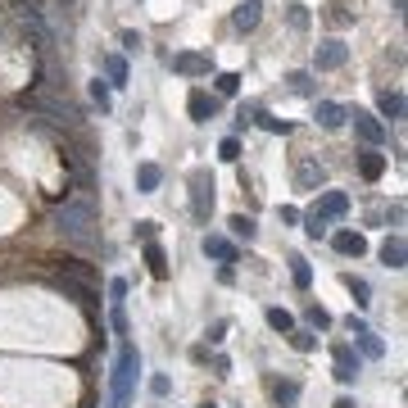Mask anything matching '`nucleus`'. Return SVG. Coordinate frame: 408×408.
I'll return each mask as SVG.
<instances>
[{
    "label": "nucleus",
    "mask_w": 408,
    "mask_h": 408,
    "mask_svg": "<svg viewBox=\"0 0 408 408\" xmlns=\"http://www.w3.org/2000/svg\"><path fill=\"white\" fill-rule=\"evenodd\" d=\"M51 222H55L59 236H64L68 245H78V250L100 245V209H95V195H91V191L68 195V200L51 214Z\"/></svg>",
    "instance_id": "obj_1"
},
{
    "label": "nucleus",
    "mask_w": 408,
    "mask_h": 408,
    "mask_svg": "<svg viewBox=\"0 0 408 408\" xmlns=\"http://www.w3.org/2000/svg\"><path fill=\"white\" fill-rule=\"evenodd\" d=\"M136 372H141V354H136V345H132V340H118L114 377H109V408H127V404H132Z\"/></svg>",
    "instance_id": "obj_2"
},
{
    "label": "nucleus",
    "mask_w": 408,
    "mask_h": 408,
    "mask_svg": "<svg viewBox=\"0 0 408 408\" xmlns=\"http://www.w3.org/2000/svg\"><path fill=\"white\" fill-rule=\"evenodd\" d=\"M209 214H214V172L195 168L191 172V218L209 222Z\"/></svg>",
    "instance_id": "obj_3"
},
{
    "label": "nucleus",
    "mask_w": 408,
    "mask_h": 408,
    "mask_svg": "<svg viewBox=\"0 0 408 408\" xmlns=\"http://www.w3.org/2000/svg\"><path fill=\"white\" fill-rule=\"evenodd\" d=\"M55 291H59V295H68V300H78V304L86 308V313H95V304H100L95 286H86V281L68 277V272H55Z\"/></svg>",
    "instance_id": "obj_4"
},
{
    "label": "nucleus",
    "mask_w": 408,
    "mask_h": 408,
    "mask_svg": "<svg viewBox=\"0 0 408 408\" xmlns=\"http://www.w3.org/2000/svg\"><path fill=\"white\" fill-rule=\"evenodd\" d=\"M345 118H354V132L363 136V141L372 145V150H377L381 141H386V122H381V118H372L367 109H345Z\"/></svg>",
    "instance_id": "obj_5"
},
{
    "label": "nucleus",
    "mask_w": 408,
    "mask_h": 408,
    "mask_svg": "<svg viewBox=\"0 0 408 408\" xmlns=\"http://www.w3.org/2000/svg\"><path fill=\"white\" fill-rule=\"evenodd\" d=\"M345 59H350V46L345 41H323L313 51V68L318 73H336V68H345Z\"/></svg>",
    "instance_id": "obj_6"
},
{
    "label": "nucleus",
    "mask_w": 408,
    "mask_h": 408,
    "mask_svg": "<svg viewBox=\"0 0 408 408\" xmlns=\"http://www.w3.org/2000/svg\"><path fill=\"white\" fill-rule=\"evenodd\" d=\"M331 358H336V372H331V377H336L340 381V386H350V381L358 377V354H354V345H331Z\"/></svg>",
    "instance_id": "obj_7"
},
{
    "label": "nucleus",
    "mask_w": 408,
    "mask_h": 408,
    "mask_svg": "<svg viewBox=\"0 0 408 408\" xmlns=\"http://www.w3.org/2000/svg\"><path fill=\"white\" fill-rule=\"evenodd\" d=\"M313 214L318 218H345V214H350V195H345V191H323V195H318V204H313Z\"/></svg>",
    "instance_id": "obj_8"
},
{
    "label": "nucleus",
    "mask_w": 408,
    "mask_h": 408,
    "mask_svg": "<svg viewBox=\"0 0 408 408\" xmlns=\"http://www.w3.org/2000/svg\"><path fill=\"white\" fill-rule=\"evenodd\" d=\"M187 109H191V118H195V122H209V118L218 114V95H209V91H200V86H195L191 100H187Z\"/></svg>",
    "instance_id": "obj_9"
},
{
    "label": "nucleus",
    "mask_w": 408,
    "mask_h": 408,
    "mask_svg": "<svg viewBox=\"0 0 408 408\" xmlns=\"http://www.w3.org/2000/svg\"><path fill=\"white\" fill-rule=\"evenodd\" d=\"M358 172H363L367 182H381V172H386V155L372 150V145H367V150H358Z\"/></svg>",
    "instance_id": "obj_10"
},
{
    "label": "nucleus",
    "mask_w": 408,
    "mask_h": 408,
    "mask_svg": "<svg viewBox=\"0 0 408 408\" xmlns=\"http://www.w3.org/2000/svg\"><path fill=\"white\" fill-rule=\"evenodd\" d=\"M323 177H327V172H323V164H313V159H304V164L295 168V187H300V191H318V187H323Z\"/></svg>",
    "instance_id": "obj_11"
},
{
    "label": "nucleus",
    "mask_w": 408,
    "mask_h": 408,
    "mask_svg": "<svg viewBox=\"0 0 408 408\" xmlns=\"http://www.w3.org/2000/svg\"><path fill=\"white\" fill-rule=\"evenodd\" d=\"M404 258H408V250H404V236H399V231L381 241V263H386V268L399 272V268H404Z\"/></svg>",
    "instance_id": "obj_12"
},
{
    "label": "nucleus",
    "mask_w": 408,
    "mask_h": 408,
    "mask_svg": "<svg viewBox=\"0 0 408 408\" xmlns=\"http://www.w3.org/2000/svg\"><path fill=\"white\" fill-rule=\"evenodd\" d=\"M272 399H277V408H295V404H300V381H295V377L272 381Z\"/></svg>",
    "instance_id": "obj_13"
},
{
    "label": "nucleus",
    "mask_w": 408,
    "mask_h": 408,
    "mask_svg": "<svg viewBox=\"0 0 408 408\" xmlns=\"http://www.w3.org/2000/svg\"><path fill=\"white\" fill-rule=\"evenodd\" d=\"M172 73H182V78H204L209 59L204 55H172Z\"/></svg>",
    "instance_id": "obj_14"
},
{
    "label": "nucleus",
    "mask_w": 408,
    "mask_h": 408,
    "mask_svg": "<svg viewBox=\"0 0 408 408\" xmlns=\"http://www.w3.org/2000/svg\"><path fill=\"white\" fill-rule=\"evenodd\" d=\"M159 182H164V168H159V164H141V168H136V191H141V195H155Z\"/></svg>",
    "instance_id": "obj_15"
},
{
    "label": "nucleus",
    "mask_w": 408,
    "mask_h": 408,
    "mask_svg": "<svg viewBox=\"0 0 408 408\" xmlns=\"http://www.w3.org/2000/svg\"><path fill=\"white\" fill-rule=\"evenodd\" d=\"M204 254L218 258V263H236V245L227 236H204Z\"/></svg>",
    "instance_id": "obj_16"
},
{
    "label": "nucleus",
    "mask_w": 408,
    "mask_h": 408,
    "mask_svg": "<svg viewBox=\"0 0 408 408\" xmlns=\"http://www.w3.org/2000/svg\"><path fill=\"white\" fill-rule=\"evenodd\" d=\"M331 245H336L340 254H367V241H363V231H336V236H331Z\"/></svg>",
    "instance_id": "obj_17"
},
{
    "label": "nucleus",
    "mask_w": 408,
    "mask_h": 408,
    "mask_svg": "<svg viewBox=\"0 0 408 408\" xmlns=\"http://www.w3.org/2000/svg\"><path fill=\"white\" fill-rule=\"evenodd\" d=\"M318 122H323L327 132H336L340 122H345V105H336V100H318V114H313Z\"/></svg>",
    "instance_id": "obj_18"
},
{
    "label": "nucleus",
    "mask_w": 408,
    "mask_h": 408,
    "mask_svg": "<svg viewBox=\"0 0 408 408\" xmlns=\"http://www.w3.org/2000/svg\"><path fill=\"white\" fill-rule=\"evenodd\" d=\"M377 109H381V118L399 122V118H404V95H399V91H381V95H377Z\"/></svg>",
    "instance_id": "obj_19"
},
{
    "label": "nucleus",
    "mask_w": 408,
    "mask_h": 408,
    "mask_svg": "<svg viewBox=\"0 0 408 408\" xmlns=\"http://www.w3.org/2000/svg\"><path fill=\"white\" fill-rule=\"evenodd\" d=\"M340 281H345V291L354 295V304H358V308H367V304H372V286H367L363 277H354V272H345Z\"/></svg>",
    "instance_id": "obj_20"
},
{
    "label": "nucleus",
    "mask_w": 408,
    "mask_h": 408,
    "mask_svg": "<svg viewBox=\"0 0 408 408\" xmlns=\"http://www.w3.org/2000/svg\"><path fill=\"white\" fill-rule=\"evenodd\" d=\"M145 263H150V277H159V281L168 277V254H164V245H159V241L145 245Z\"/></svg>",
    "instance_id": "obj_21"
},
{
    "label": "nucleus",
    "mask_w": 408,
    "mask_h": 408,
    "mask_svg": "<svg viewBox=\"0 0 408 408\" xmlns=\"http://www.w3.org/2000/svg\"><path fill=\"white\" fill-rule=\"evenodd\" d=\"M258 9H263L258 0H241V9L231 14V23H236L241 32H250V28H258Z\"/></svg>",
    "instance_id": "obj_22"
},
{
    "label": "nucleus",
    "mask_w": 408,
    "mask_h": 408,
    "mask_svg": "<svg viewBox=\"0 0 408 408\" xmlns=\"http://www.w3.org/2000/svg\"><path fill=\"white\" fill-rule=\"evenodd\" d=\"M105 78H109V86H127V59L105 55Z\"/></svg>",
    "instance_id": "obj_23"
},
{
    "label": "nucleus",
    "mask_w": 408,
    "mask_h": 408,
    "mask_svg": "<svg viewBox=\"0 0 408 408\" xmlns=\"http://www.w3.org/2000/svg\"><path fill=\"white\" fill-rule=\"evenodd\" d=\"M291 281H295L300 291H308V286H313V268H308V258L291 254Z\"/></svg>",
    "instance_id": "obj_24"
},
{
    "label": "nucleus",
    "mask_w": 408,
    "mask_h": 408,
    "mask_svg": "<svg viewBox=\"0 0 408 408\" xmlns=\"http://www.w3.org/2000/svg\"><path fill=\"white\" fill-rule=\"evenodd\" d=\"M227 227H231V236H236V241H245V245H250V241L258 236L254 218H245V214H231V222H227Z\"/></svg>",
    "instance_id": "obj_25"
},
{
    "label": "nucleus",
    "mask_w": 408,
    "mask_h": 408,
    "mask_svg": "<svg viewBox=\"0 0 408 408\" xmlns=\"http://www.w3.org/2000/svg\"><path fill=\"white\" fill-rule=\"evenodd\" d=\"M358 354H363V358H381V354H386V340L372 336V331H358Z\"/></svg>",
    "instance_id": "obj_26"
},
{
    "label": "nucleus",
    "mask_w": 408,
    "mask_h": 408,
    "mask_svg": "<svg viewBox=\"0 0 408 408\" xmlns=\"http://www.w3.org/2000/svg\"><path fill=\"white\" fill-rule=\"evenodd\" d=\"M300 222H304V231H308L313 241H323V236H327V227H331V222H327V218H318L313 209H308V214H300Z\"/></svg>",
    "instance_id": "obj_27"
},
{
    "label": "nucleus",
    "mask_w": 408,
    "mask_h": 408,
    "mask_svg": "<svg viewBox=\"0 0 408 408\" xmlns=\"http://www.w3.org/2000/svg\"><path fill=\"white\" fill-rule=\"evenodd\" d=\"M286 336H291V345H295L300 354H313V350H318V336H313V331H300V327H291Z\"/></svg>",
    "instance_id": "obj_28"
},
{
    "label": "nucleus",
    "mask_w": 408,
    "mask_h": 408,
    "mask_svg": "<svg viewBox=\"0 0 408 408\" xmlns=\"http://www.w3.org/2000/svg\"><path fill=\"white\" fill-rule=\"evenodd\" d=\"M263 318H268V327H272V331H291V327H295V318L286 313V308H277V304H272Z\"/></svg>",
    "instance_id": "obj_29"
},
{
    "label": "nucleus",
    "mask_w": 408,
    "mask_h": 408,
    "mask_svg": "<svg viewBox=\"0 0 408 408\" xmlns=\"http://www.w3.org/2000/svg\"><path fill=\"white\" fill-rule=\"evenodd\" d=\"M109 327L118 331V340H127V308H122V304L109 308Z\"/></svg>",
    "instance_id": "obj_30"
},
{
    "label": "nucleus",
    "mask_w": 408,
    "mask_h": 408,
    "mask_svg": "<svg viewBox=\"0 0 408 408\" xmlns=\"http://www.w3.org/2000/svg\"><path fill=\"white\" fill-rule=\"evenodd\" d=\"M286 82H291L295 95H313V73H291Z\"/></svg>",
    "instance_id": "obj_31"
},
{
    "label": "nucleus",
    "mask_w": 408,
    "mask_h": 408,
    "mask_svg": "<svg viewBox=\"0 0 408 408\" xmlns=\"http://www.w3.org/2000/svg\"><path fill=\"white\" fill-rule=\"evenodd\" d=\"M159 236V222L155 218H141V222H136V241H141V245H150Z\"/></svg>",
    "instance_id": "obj_32"
},
{
    "label": "nucleus",
    "mask_w": 408,
    "mask_h": 408,
    "mask_svg": "<svg viewBox=\"0 0 408 408\" xmlns=\"http://www.w3.org/2000/svg\"><path fill=\"white\" fill-rule=\"evenodd\" d=\"M218 155H222V159H227V164H236V159H241V141H236V136H222V145H218Z\"/></svg>",
    "instance_id": "obj_33"
},
{
    "label": "nucleus",
    "mask_w": 408,
    "mask_h": 408,
    "mask_svg": "<svg viewBox=\"0 0 408 408\" xmlns=\"http://www.w3.org/2000/svg\"><path fill=\"white\" fill-rule=\"evenodd\" d=\"M236 91H241L236 73H218V95H236Z\"/></svg>",
    "instance_id": "obj_34"
},
{
    "label": "nucleus",
    "mask_w": 408,
    "mask_h": 408,
    "mask_svg": "<svg viewBox=\"0 0 408 408\" xmlns=\"http://www.w3.org/2000/svg\"><path fill=\"white\" fill-rule=\"evenodd\" d=\"M91 100L100 105V109H109V82H100V78L91 82Z\"/></svg>",
    "instance_id": "obj_35"
},
{
    "label": "nucleus",
    "mask_w": 408,
    "mask_h": 408,
    "mask_svg": "<svg viewBox=\"0 0 408 408\" xmlns=\"http://www.w3.org/2000/svg\"><path fill=\"white\" fill-rule=\"evenodd\" d=\"M122 300H127V281L114 277V281H109V304H122Z\"/></svg>",
    "instance_id": "obj_36"
},
{
    "label": "nucleus",
    "mask_w": 408,
    "mask_h": 408,
    "mask_svg": "<svg viewBox=\"0 0 408 408\" xmlns=\"http://www.w3.org/2000/svg\"><path fill=\"white\" fill-rule=\"evenodd\" d=\"M168 390H172V381H168L164 372H159V377H150V394H155V399H164Z\"/></svg>",
    "instance_id": "obj_37"
},
{
    "label": "nucleus",
    "mask_w": 408,
    "mask_h": 408,
    "mask_svg": "<svg viewBox=\"0 0 408 408\" xmlns=\"http://www.w3.org/2000/svg\"><path fill=\"white\" fill-rule=\"evenodd\" d=\"M308 323H313V327H331V313H327V308H318V304H308Z\"/></svg>",
    "instance_id": "obj_38"
},
{
    "label": "nucleus",
    "mask_w": 408,
    "mask_h": 408,
    "mask_svg": "<svg viewBox=\"0 0 408 408\" xmlns=\"http://www.w3.org/2000/svg\"><path fill=\"white\" fill-rule=\"evenodd\" d=\"M258 122H263L268 132H291V122H281V118H272V114H258Z\"/></svg>",
    "instance_id": "obj_39"
},
{
    "label": "nucleus",
    "mask_w": 408,
    "mask_h": 408,
    "mask_svg": "<svg viewBox=\"0 0 408 408\" xmlns=\"http://www.w3.org/2000/svg\"><path fill=\"white\" fill-rule=\"evenodd\" d=\"M291 28H308V14H304V5H291Z\"/></svg>",
    "instance_id": "obj_40"
},
{
    "label": "nucleus",
    "mask_w": 408,
    "mask_h": 408,
    "mask_svg": "<svg viewBox=\"0 0 408 408\" xmlns=\"http://www.w3.org/2000/svg\"><path fill=\"white\" fill-rule=\"evenodd\" d=\"M209 340H214V345H222V340H227V323H222V318H218L214 327H209Z\"/></svg>",
    "instance_id": "obj_41"
},
{
    "label": "nucleus",
    "mask_w": 408,
    "mask_h": 408,
    "mask_svg": "<svg viewBox=\"0 0 408 408\" xmlns=\"http://www.w3.org/2000/svg\"><path fill=\"white\" fill-rule=\"evenodd\" d=\"M214 372H218V377L231 372V358H227V354H214Z\"/></svg>",
    "instance_id": "obj_42"
},
{
    "label": "nucleus",
    "mask_w": 408,
    "mask_h": 408,
    "mask_svg": "<svg viewBox=\"0 0 408 408\" xmlns=\"http://www.w3.org/2000/svg\"><path fill=\"white\" fill-rule=\"evenodd\" d=\"M218 281H222V286H231V281H236V272H231V263H222V268H218Z\"/></svg>",
    "instance_id": "obj_43"
},
{
    "label": "nucleus",
    "mask_w": 408,
    "mask_h": 408,
    "mask_svg": "<svg viewBox=\"0 0 408 408\" xmlns=\"http://www.w3.org/2000/svg\"><path fill=\"white\" fill-rule=\"evenodd\" d=\"M122 46H127V51H136V46H141V32L127 28V32H122Z\"/></svg>",
    "instance_id": "obj_44"
},
{
    "label": "nucleus",
    "mask_w": 408,
    "mask_h": 408,
    "mask_svg": "<svg viewBox=\"0 0 408 408\" xmlns=\"http://www.w3.org/2000/svg\"><path fill=\"white\" fill-rule=\"evenodd\" d=\"M345 327H350V331H354V336H358V331H367V323H363V318H354V313H350V318H345Z\"/></svg>",
    "instance_id": "obj_45"
},
{
    "label": "nucleus",
    "mask_w": 408,
    "mask_h": 408,
    "mask_svg": "<svg viewBox=\"0 0 408 408\" xmlns=\"http://www.w3.org/2000/svg\"><path fill=\"white\" fill-rule=\"evenodd\" d=\"M331 408H354V399H350V394H340V399L331 404Z\"/></svg>",
    "instance_id": "obj_46"
},
{
    "label": "nucleus",
    "mask_w": 408,
    "mask_h": 408,
    "mask_svg": "<svg viewBox=\"0 0 408 408\" xmlns=\"http://www.w3.org/2000/svg\"><path fill=\"white\" fill-rule=\"evenodd\" d=\"M73 5H78V0H59V9H73Z\"/></svg>",
    "instance_id": "obj_47"
},
{
    "label": "nucleus",
    "mask_w": 408,
    "mask_h": 408,
    "mask_svg": "<svg viewBox=\"0 0 408 408\" xmlns=\"http://www.w3.org/2000/svg\"><path fill=\"white\" fill-rule=\"evenodd\" d=\"M200 408H214V404H200Z\"/></svg>",
    "instance_id": "obj_48"
}]
</instances>
